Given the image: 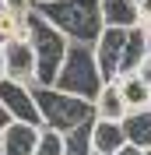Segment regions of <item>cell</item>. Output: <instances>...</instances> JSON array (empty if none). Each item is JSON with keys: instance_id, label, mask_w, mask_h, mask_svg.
<instances>
[{"instance_id": "6da1fadb", "label": "cell", "mask_w": 151, "mask_h": 155, "mask_svg": "<svg viewBox=\"0 0 151 155\" xmlns=\"http://www.w3.org/2000/svg\"><path fill=\"white\" fill-rule=\"evenodd\" d=\"M35 11L49 25H56L70 42H85V46H95V39L105 28L98 0H49V4H39Z\"/></svg>"}, {"instance_id": "7a4b0ae2", "label": "cell", "mask_w": 151, "mask_h": 155, "mask_svg": "<svg viewBox=\"0 0 151 155\" xmlns=\"http://www.w3.org/2000/svg\"><path fill=\"white\" fill-rule=\"evenodd\" d=\"M35 106H39V116H42V127H53L60 134H70V130L95 120L92 99L70 95L56 85H35Z\"/></svg>"}, {"instance_id": "3957f363", "label": "cell", "mask_w": 151, "mask_h": 155, "mask_svg": "<svg viewBox=\"0 0 151 155\" xmlns=\"http://www.w3.org/2000/svg\"><path fill=\"white\" fill-rule=\"evenodd\" d=\"M28 42H32V49H35V71H39L35 85H56V74H60V67H63L70 39H67L56 25H49L39 11H32L28 14Z\"/></svg>"}, {"instance_id": "277c9868", "label": "cell", "mask_w": 151, "mask_h": 155, "mask_svg": "<svg viewBox=\"0 0 151 155\" xmlns=\"http://www.w3.org/2000/svg\"><path fill=\"white\" fill-rule=\"evenodd\" d=\"M102 74H98V64H95V49L85 46V42H70L63 57V67L56 74V88L70 92V95H81V99H95L102 92Z\"/></svg>"}, {"instance_id": "5b68a950", "label": "cell", "mask_w": 151, "mask_h": 155, "mask_svg": "<svg viewBox=\"0 0 151 155\" xmlns=\"http://www.w3.org/2000/svg\"><path fill=\"white\" fill-rule=\"evenodd\" d=\"M0 102L14 120L42 127V116H39V106H35V85H21V81L4 78L0 81Z\"/></svg>"}, {"instance_id": "8992f818", "label": "cell", "mask_w": 151, "mask_h": 155, "mask_svg": "<svg viewBox=\"0 0 151 155\" xmlns=\"http://www.w3.org/2000/svg\"><path fill=\"white\" fill-rule=\"evenodd\" d=\"M127 32L130 28H102V35L95 39V64L102 81H116L120 78V60H123V46H127Z\"/></svg>"}, {"instance_id": "52a82bcc", "label": "cell", "mask_w": 151, "mask_h": 155, "mask_svg": "<svg viewBox=\"0 0 151 155\" xmlns=\"http://www.w3.org/2000/svg\"><path fill=\"white\" fill-rule=\"evenodd\" d=\"M4 71H7L11 81H21V85H35L39 81L35 49H32L28 39H11V42H4Z\"/></svg>"}, {"instance_id": "ba28073f", "label": "cell", "mask_w": 151, "mask_h": 155, "mask_svg": "<svg viewBox=\"0 0 151 155\" xmlns=\"http://www.w3.org/2000/svg\"><path fill=\"white\" fill-rule=\"evenodd\" d=\"M105 28H141V7L133 0H98Z\"/></svg>"}, {"instance_id": "9c48e42d", "label": "cell", "mask_w": 151, "mask_h": 155, "mask_svg": "<svg viewBox=\"0 0 151 155\" xmlns=\"http://www.w3.org/2000/svg\"><path fill=\"white\" fill-rule=\"evenodd\" d=\"M39 130H42V127L14 120V124L0 134V141H4V155H32L35 145H39Z\"/></svg>"}, {"instance_id": "30bf717a", "label": "cell", "mask_w": 151, "mask_h": 155, "mask_svg": "<svg viewBox=\"0 0 151 155\" xmlns=\"http://www.w3.org/2000/svg\"><path fill=\"white\" fill-rule=\"evenodd\" d=\"M127 145L123 120H92V148L102 155H116Z\"/></svg>"}, {"instance_id": "8fae6325", "label": "cell", "mask_w": 151, "mask_h": 155, "mask_svg": "<svg viewBox=\"0 0 151 155\" xmlns=\"http://www.w3.org/2000/svg\"><path fill=\"white\" fill-rule=\"evenodd\" d=\"M92 106H95V120H123L130 113V106L123 102V92L116 81H105L102 92L92 99Z\"/></svg>"}, {"instance_id": "7c38bea8", "label": "cell", "mask_w": 151, "mask_h": 155, "mask_svg": "<svg viewBox=\"0 0 151 155\" xmlns=\"http://www.w3.org/2000/svg\"><path fill=\"white\" fill-rule=\"evenodd\" d=\"M144 60H148V35H144V28H130L127 32V46H123V60H120V78L137 74Z\"/></svg>"}, {"instance_id": "4fadbf2b", "label": "cell", "mask_w": 151, "mask_h": 155, "mask_svg": "<svg viewBox=\"0 0 151 155\" xmlns=\"http://www.w3.org/2000/svg\"><path fill=\"white\" fill-rule=\"evenodd\" d=\"M123 130H127V141L137 148H151V106L148 109H130L123 116Z\"/></svg>"}, {"instance_id": "5bb4252c", "label": "cell", "mask_w": 151, "mask_h": 155, "mask_svg": "<svg viewBox=\"0 0 151 155\" xmlns=\"http://www.w3.org/2000/svg\"><path fill=\"white\" fill-rule=\"evenodd\" d=\"M116 85H120L123 102H127L130 109H148L151 106V85L141 74H123V78H116Z\"/></svg>"}, {"instance_id": "9a60e30c", "label": "cell", "mask_w": 151, "mask_h": 155, "mask_svg": "<svg viewBox=\"0 0 151 155\" xmlns=\"http://www.w3.org/2000/svg\"><path fill=\"white\" fill-rule=\"evenodd\" d=\"M63 155H95V148H92V124L63 134Z\"/></svg>"}, {"instance_id": "2e32d148", "label": "cell", "mask_w": 151, "mask_h": 155, "mask_svg": "<svg viewBox=\"0 0 151 155\" xmlns=\"http://www.w3.org/2000/svg\"><path fill=\"white\" fill-rule=\"evenodd\" d=\"M11 39H28V18L11 14V11H0V46L11 42Z\"/></svg>"}, {"instance_id": "e0dca14e", "label": "cell", "mask_w": 151, "mask_h": 155, "mask_svg": "<svg viewBox=\"0 0 151 155\" xmlns=\"http://www.w3.org/2000/svg\"><path fill=\"white\" fill-rule=\"evenodd\" d=\"M32 155H63V134L53 130V127H42L39 130V145Z\"/></svg>"}, {"instance_id": "ac0fdd59", "label": "cell", "mask_w": 151, "mask_h": 155, "mask_svg": "<svg viewBox=\"0 0 151 155\" xmlns=\"http://www.w3.org/2000/svg\"><path fill=\"white\" fill-rule=\"evenodd\" d=\"M11 124H14V116H11L7 109H4V102H0V134H4V130H7Z\"/></svg>"}, {"instance_id": "d6986e66", "label": "cell", "mask_w": 151, "mask_h": 155, "mask_svg": "<svg viewBox=\"0 0 151 155\" xmlns=\"http://www.w3.org/2000/svg\"><path fill=\"white\" fill-rule=\"evenodd\" d=\"M116 155H144V148H137V145H130V141H127V145H123Z\"/></svg>"}, {"instance_id": "ffe728a7", "label": "cell", "mask_w": 151, "mask_h": 155, "mask_svg": "<svg viewBox=\"0 0 151 155\" xmlns=\"http://www.w3.org/2000/svg\"><path fill=\"white\" fill-rule=\"evenodd\" d=\"M137 74H141L144 81H148V85H151V57H148V60H144V64H141V71H137Z\"/></svg>"}, {"instance_id": "44dd1931", "label": "cell", "mask_w": 151, "mask_h": 155, "mask_svg": "<svg viewBox=\"0 0 151 155\" xmlns=\"http://www.w3.org/2000/svg\"><path fill=\"white\" fill-rule=\"evenodd\" d=\"M137 7H141V18H151V0H141Z\"/></svg>"}, {"instance_id": "7402d4cb", "label": "cell", "mask_w": 151, "mask_h": 155, "mask_svg": "<svg viewBox=\"0 0 151 155\" xmlns=\"http://www.w3.org/2000/svg\"><path fill=\"white\" fill-rule=\"evenodd\" d=\"M141 28H144V35L151 39V18H141Z\"/></svg>"}, {"instance_id": "603a6c76", "label": "cell", "mask_w": 151, "mask_h": 155, "mask_svg": "<svg viewBox=\"0 0 151 155\" xmlns=\"http://www.w3.org/2000/svg\"><path fill=\"white\" fill-rule=\"evenodd\" d=\"M7 78V71H4V46H0V81Z\"/></svg>"}, {"instance_id": "cb8c5ba5", "label": "cell", "mask_w": 151, "mask_h": 155, "mask_svg": "<svg viewBox=\"0 0 151 155\" xmlns=\"http://www.w3.org/2000/svg\"><path fill=\"white\" fill-rule=\"evenodd\" d=\"M39 4H49V0H35V7H39Z\"/></svg>"}, {"instance_id": "d4e9b609", "label": "cell", "mask_w": 151, "mask_h": 155, "mask_svg": "<svg viewBox=\"0 0 151 155\" xmlns=\"http://www.w3.org/2000/svg\"><path fill=\"white\" fill-rule=\"evenodd\" d=\"M148 57H151V39H148Z\"/></svg>"}, {"instance_id": "484cf974", "label": "cell", "mask_w": 151, "mask_h": 155, "mask_svg": "<svg viewBox=\"0 0 151 155\" xmlns=\"http://www.w3.org/2000/svg\"><path fill=\"white\" fill-rule=\"evenodd\" d=\"M0 155H4V141H0Z\"/></svg>"}, {"instance_id": "4316f807", "label": "cell", "mask_w": 151, "mask_h": 155, "mask_svg": "<svg viewBox=\"0 0 151 155\" xmlns=\"http://www.w3.org/2000/svg\"><path fill=\"white\" fill-rule=\"evenodd\" d=\"M144 155H151V148H144Z\"/></svg>"}, {"instance_id": "83f0119b", "label": "cell", "mask_w": 151, "mask_h": 155, "mask_svg": "<svg viewBox=\"0 0 151 155\" xmlns=\"http://www.w3.org/2000/svg\"><path fill=\"white\" fill-rule=\"evenodd\" d=\"M0 11H4V0H0Z\"/></svg>"}, {"instance_id": "f1b7e54d", "label": "cell", "mask_w": 151, "mask_h": 155, "mask_svg": "<svg viewBox=\"0 0 151 155\" xmlns=\"http://www.w3.org/2000/svg\"><path fill=\"white\" fill-rule=\"evenodd\" d=\"M133 4H141V0H133Z\"/></svg>"}, {"instance_id": "f546056e", "label": "cell", "mask_w": 151, "mask_h": 155, "mask_svg": "<svg viewBox=\"0 0 151 155\" xmlns=\"http://www.w3.org/2000/svg\"><path fill=\"white\" fill-rule=\"evenodd\" d=\"M95 155H102V152H95Z\"/></svg>"}]
</instances>
